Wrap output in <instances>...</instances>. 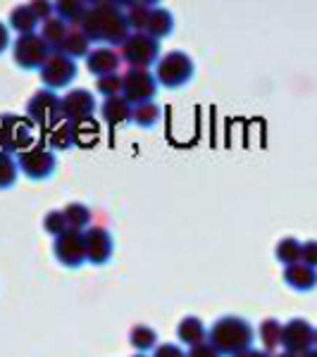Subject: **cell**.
Instances as JSON below:
<instances>
[{
    "instance_id": "ba28073f",
    "label": "cell",
    "mask_w": 317,
    "mask_h": 357,
    "mask_svg": "<svg viewBox=\"0 0 317 357\" xmlns=\"http://www.w3.org/2000/svg\"><path fill=\"white\" fill-rule=\"evenodd\" d=\"M158 86L160 84L151 69H126L122 96L126 98V102L134 107V105H141V102L155 100Z\"/></svg>"
},
{
    "instance_id": "b9f144b4",
    "label": "cell",
    "mask_w": 317,
    "mask_h": 357,
    "mask_svg": "<svg viewBox=\"0 0 317 357\" xmlns=\"http://www.w3.org/2000/svg\"><path fill=\"white\" fill-rule=\"evenodd\" d=\"M131 357H148V355H141V353H136V355H131Z\"/></svg>"
},
{
    "instance_id": "f35d334b",
    "label": "cell",
    "mask_w": 317,
    "mask_h": 357,
    "mask_svg": "<svg viewBox=\"0 0 317 357\" xmlns=\"http://www.w3.org/2000/svg\"><path fill=\"white\" fill-rule=\"evenodd\" d=\"M236 357H270V353H265V350L251 348V350H246V353H241V355H236Z\"/></svg>"
},
{
    "instance_id": "484cf974",
    "label": "cell",
    "mask_w": 317,
    "mask_h": 357,
    "mask_svg": "<svg viewBox=\"0 0 317 357\" xmlns=\"http://www.w3.org/2000/svg\"><path fill=\"white\" fill-rule=\"evenodd\" d=\"M160 119H163V107H160L155 100H151V102H141V105H134V107H131V122L138 124V126H143V129L160 124Z\"/></svg>"
},
{
    "instance_id": "7402d4cb",
    "label": "cell",
    "mask_w": 317,
    "mask_h": 357,
    "mask_svg": "<svg viewBox=\"0 0 317 357\" xmlns=\"http://www.w3.org/2000/svg\"><path fill=\"white\" fill-rule=\"evenodd\" d=\"M69 24H65V22L60 20V17H50V20H45L41 24V38L45 43H48V48L53 50V53H57L60 50L62 41L67 38L69 33Z\"/></svg>"
},
{
    "instance_id": "5b68a950",
    "label": "cell",
    "mask_w": 317,
    "mask_h": 357,
    "mask_svg": "<svg viewBox=\"0 0 317 357\" xmlns=\"http://www.w3.org/2000/svg\"><path fill=\"white\" fill-rule=\"evenodd\" d=\"M27 114L34 124L53 129L60 122H65V117H62V98L48 89L36 91L27 102Z\"/></svg>"
},
{
    "instance_id": "ab89813d",
    "label": "cell",
    "mask_w": 317,
    "mask_h": 357,
    "mask_svg": "<svg viewBox=\"0 0 317 357\" xmlns=\"http://www.w3.org/2000/svg\"><path fill=\"white\" fill-rule=\"evenodd\" d=\"M303 357H317V350H310V353H305Z\"/></svg>"
},
{
    "instance_id": "8fae6325",
    "label": "cell",
    "mask_w": 317,
    "mask_h": 357,
    "mask_svg": "<svg viewBox=\"0 0 317 357\" xmlns=\"http://www.w3.org/2000/svg\"><path fill=\"white\" fill-rule=\"evenodd\" d=\"M55 260L67 269H79L86 262V241H84V231H74V229H67L65 234H60L55 238L53 245Z\"/></svg>"
},
{
    "instance_id": "2e32d148",
    "label": "cell",
    "mask_w": 317,
    "mask_h": 357,
    "mask_svg": "<svg viewBox=\"0 0 317 357\" xmlns=\"http://www.w3.org/2000/svg\"><path fill=\"white\" fill-rule=\"evenodd\" d=\"M172 29H175V17H172V13L165 10L163 5H155L151 17H148V22H146L143 33H148V36L155 38V41H160V38L170 36Z\"/></svg>"
},
{
    "instance_id": "7bdbcfd3",
    "label": "cell",
    "mask_w": 317,
    "mask_h": 357,
    "mask_svg": "<svg viewBox=\"0 0 317 357\" xmlns=\"http://www.w3.org/2000/svg\"><path fill=\"white\" fill-rule=\"evenodd\" d=\"M315 345H317V331H315Z\"/></svg>"
},
{
    "instance_id": "60d3db41",
    "label": "cell",
    "mask_w": 317,
    "mask_h": 357,
    "mask_svg": "<svg viewBox=\"0 0 317 357\" xmlns=\"http://www.w3.org/2000/svg\"><path fill=\"white\" fill-rule=\"evenodd\" d=\"M277 357H296V355H291V353H281V355H277Z\"/></svg>"
},
{
    "instance_id": "603a6c76",
    "label": "cell",
    "mask_w": 317,
    "mask_h": 357,
    "mask_svg": "<svg viewBox=\"0 0 317 357\" xmlns=\"http://www.w3.org/2000/svg\"><path fill=\"white\" fill-rule=\"evenodd\" d=\"M129 343H131V348L141 355L153 353V350L158 348V333H155L153 326L136 324V326H131V331H129Z\"/></svg>"
},
{
    "instance_id": "9a60e30c",
    "label": "cell",
    "mask_w": 317,
    "mask_h": 357,
    "mask_svg": "<svg viewBox=\"0 0 317 357\" xmlns=\"http://www.w3.org/2000/svg\"><path fill=\"white\" fill-rule=\"evenodd\" d=\"M119 62H122L119 53H115V48H108V45H105V48H94V50H91L89 57H86V69L101 79V77H108V74L117 72Z\"/></svg>"
},
{
    "instance_id": "d6a6232c",
    "label": "cell",
    "mask_w": 317,
    "mask_h": 357,
    "mask_svg": "<svg viewBox=\"0 0 317 357\" xmlns=\"http://www.w3.org/2000/svg\"><path fill=\"white\" fill-rule=\"evenodd\" d=\"M43 229H45V234H50V236H60V234H65L67 231V220H65V215H62V210H50L48 215L43 217Z\"/></svg>"
},
{
    "instance_id": "277c9868",
    "label": "cell",
    "mask_w": 317,
    "mask_h": 357,
    "mask_svg": "<svg viewBox=\"0 0 317 357\" xmlns=\"http://www.w3.org/2000/svg\"><path fill=\"white\" fill-rule=\"evenodd\" d=\"M119 57L129 65V69H151L158 65L160 55V41H155L148 33H129V38L119 45Z\"/></svg>"
},
{
    "instance_id": "74e56055",
    "label": "cell",
    "mask_w": 317,
    "mask_h": 357,
    "mask_svg": "<svg viewBox=\"0 0 317 357\" xmlns=\"http://www.w3.org/2000/svg\"><path fill=\"white\" fill-rule=\"evenodd\" d=\"M10 45V26H5L0 22V53H5V48Z\"/></svg>"
},
{
    "instance_id": "4316f807",
    "label": "cell",
    "mask_w": 317,
    "mask_h": 357,
    "mask_svg": "<svg viewBox=\"0 0 317 357\" xmlns=\"http://www.w3.org/2000/svg\"><path fill=\"white\" fill-rule=\"evenodd\" d=\"M62 215L67 220V227L74 229V231H86L91 227V220H94L91 210L84 203H69L67 207H62Z\"/></svg>"
},
{
    "instance_id": "5bb4252c",
    "label": "cell",
    "mask_w": 317,
    "mask_h": 357,
    "mask_svg": "<svg viewBox=\"0 0 317 357\" xmlns=\"http://www.w3.org/2000/svg\"><path fill=\"white\" fill-rule=\"evenodd\" d=\"M86 241V262L103 267V264L110 262L115 243H112V234L103 227H89L84 231Z\"/></svg>"
},
{
    "instance_id": "d590c367",
    "label": "cell",
    "mask_w": 317,
    "mask_h": 357,
    "mask_svg": "<svg viewBox=\"0 0 317 357\" xmlns=\"http://www.w3.org/2000/svg\"><path fill=\"white\" fill-rule=\"evenodd\" d=\"M186 357H222V355L215 350V345H210V341H205V343H198V345H193V348H189Z\"/></svg>"
},
{
    "instance_id": "6da1fadb",
    "label": "cell",
    "mask_w": 317,
    "mask_h": 357,
    "mask_svg": "<svg viewBox=\"0 0 317 357\" xmlns=\"http://www.w3.org/2000/svg\"><path fill=\"white\" fill-rule=\"evenodd\" d=\"M124 5L117 3H89L79 29L86 33V38L94 43H105L108 48L122 45L129 38L131 29L124 15Z\"/></svg>"
},
{
    "instance_id": "1f68e13d",
    "label": "cell",
    "mask_w": 317,
    "mask_h": 357,
    "mask_svg": "<svg viewBox=\"0 0 317 357\" xmlns=\"http://www.w3.org/2000/svg\"><path fill=\"white\" fill-rule=\"evenodd\" d=\"M122 89H124V77H119L117 72L115 74H108V77H101L96 82V91L101 93L103 98H115V96H122Z\"/></svg>"
},
{
    "instance_id": "7a4b0ae2",
    "label": "cell",
    "mask_w": 317,
    "mask_h": 357,
    "mask_svg": "<svg viewBox=\"0 0 317 357\" xmlns=\"http://www.w3.org/2000/svg\"><path fill=\"white\" fill-rule=\"evenodd\" d=\"M207 341H210V345H215V350L222 357H236L253 348L256 333H253V326L244 317L224 314L207 329Z\"/></svg>"
},
{
    "instance_id": "e0dca14e",
    "label": "cell",
    "mask_w": 317,
    "mask_h": 357,
    "mask_svg": "<svg viewBox=\"0 0 317 357\" xmlns=\"http://www.w3.org/2000/svg\"><path fill=\"white\" fill-rule=\"evenodd\" d=\"M284 281L296 291H310L317 286V272L313 267H308V264L296 262L284 269Z\"/></svg>"
},
{
    "instance_id": "4dcf8cb0",
    "label": "cell",
    "mask_w": 317,
    "mask_h": 357,
    "mask_svg": "<svg viewBox=\"0 0 317 357\" xmlns=\"http://www.w3.org/2000/svg\"><path fill=\"white\" fill-rule=\"evenodd\" d=\"M301 243H298L296 238H284V241H279L274 248V255H277V260L279 262H284L286 267L289 264H296V262H301Z\"/></svg>"
},
{
    "instance_id": "52a82bcc",
    "label": "cell",
    "mask_w": 317,
    "mask_h": 357,
    "mask_svg": "<svg viewBox=\"0 0 317 357\" xmlns=\"http://www.w3.org/2000/svg\"><path fill=\"white\" fill-rule=\"evenodd\" d=\"M53 50L41 38V33H29V36H20L13 45V60L17 67L22 69H41Z\"/></svg>"
},
{
    "instance_id": "30bf717a",
    "label": "cell",
    "mask_w": 317,
    "mask_h": 357,
    "mask_svg": "<svg viewBox=\"0 0 317 357\" xmlns=\"http://www.w3.org/2000/svg\"><path fill=\"white\" fill-rule=\"evenodd\" d=\"M38 77H41V84L48 91L65 89L77 79V62L62 53H53L48 57V62L38 69Z\"/></svg>"
},
{
    "instance_id": "ffe728a7",
    "label": "cell",
    "mask_w": 317,
    "mask_h": 357,
    "mask_svg": "<svg viewBox=\"0 0 317 357\" xmlns=\"http://www.w3.org/2000/svg\"><path fill=\"white\" fill-rule=\"evenodd\" d=\"M101 114L108 124H124L131 122V105L126 102L124 96L105 98L101 105Z\"/></svg>"
},
{
    "instance_id": "4fadbf2b",
    "label": "cell",
    "mask_w": 317,
    "mask_h": 357,
    "mask_svg": "<svg viewBox=\"0 0 317 357\" xmlns=\"http://www.w3.org/2000/svg\"><path fill=\"white\" fill-rule=\"evenodd\" d=\"M94 112H96V98L91 91L69 89L67 93L62 96V117H65V122H72V124L86 122Z\"/></svg>"
},
{
    "instance_id": "e575fe53",
    "label": "cell",
    "mask_w": 317,
    "mask_h": 357,
    "mask_svg": "<svg viewBox=\"0 0 317 357\" xmlns=\"http://www.w3.org/2000/svg\"><path fill=\"white\" fill-rule=\"evenodd\" d=\"M153 357H186V353L177 343H158V348L153 350Z\"/></svg>"
},
{
    "instance_id": "d4e9b609",
    "label": "cell",
    "mask_w": 317,
    "mask_h": 357,
    "mask_svg": "<svg viewBox=\"0 0 317 357\" xmlns=\"http://www.w3.org/2000/svg\"><path fill=\"white\" fill-rule=\"evenodd\" d=\"M77 141V124L72 122H60L57 126L50 129V136H48V148L50 151H67V148L74 146Z\"/></svg>"
},
{
    "instance_id": "44dd1931",
    "label": "cell",
    "mask_w": 317,
    "mask_h": 357,
    "mask_svg": "<svg viewBox=\"0 0 317 357\" xmlns=\"http://www.w3.org/2000/svg\"><path fill=\"white\" fill-rule=\"evenodd\" d=\"M57 53H62V55H67V57H72V60H77V57H89L91 53V41L86 38V33L82 31L79 26H72L69 29V33H67V38L62 41L60 45V50Z\"/></svg>"
},
{
    "instance_id": "3957f363",
    "label": "cell",
    "mask_w": 317,
    "mask_h": 357,
    "mask_svg": "<svg viewBox=\"0 0 317 357\" xmlns=\"http://www.w3.org/2000/svg\"><path fill=\"white\" fill-rule=\"evenodd\" d=\"M193 74V60L182 50H172V53L163 55L155 65V79H158L160 86H167V89H182V86L191 82Z\"/></svg>"
},
{
    "instance_id": "836d02e7",
    "label": "cell",
    "mask_w": 317,
    "mask_h": 357,
    "mask_svg": "<svg viewBox=\"0 0 317 357\" xmlns=\"http://www.w3.org/2000/svg\"><path fill=\"white\" fill-rule=\"evenodd\" d=\"M31 5V10H34V15L38 17V22H43L45 20H50V17H55V3H45V0H34V3H29Z\"/></svg>"
},
{
    "instance_id": "8d00e7d4",
    "label": "cell",
    "mask_w": 317,
    "mask_h": 357,
    "mask_svg": "<svg viewBox=\"0 0 317 357\" xmlns=\"http://www.w3.org/2000/svg\"><path fill=\"white\" fill-rule=\"evenodd\" d=\"M301 262L308 264V267H317V243L310 241V243H303L301 248Z\"/></svg>"
},
{
    "instance_id": "f546056e",
    "label": "cell",
    "mask_w": 317,
    "mask_h": 357,
    "mask_svg": "<svg viewBox=\"0 0 317 357\" xmlns=\"http://www.w3.org/2000/svg\"><path fill=\"white\" fill-rule=\"evenodd\" d=\"M17 174H20L17 160L10 153L0 151V191H5V188H13L15 181H17Z\"/></svg>"
},
{
    "instance_id": "ac0fdd59",
    "label": "cell",
    "mask_w": 317,
    "mask_h": 357,
    "mask_svg": "<svg viewBox=\"0 0 317 357\" xmlns=\"http://www.w3.org/2000/svg\"><path fill=\"white\" fill-rule=\"evenodd\" d=\"M177 336H179V341L184 345L193 348V345L207 341V329H205L203 319L189 314V317H184V319L179 321V326H177Z\"/></svg>"
},
{
    "instance_id": "cb8c5ba5",
    "label": "cell",
    "mask_w": 317,
    "mask_h": 357,
    "mask_svg": "<svg viewBox=\"0 0 317 357\" xmlns=\"http://www.w3.org/2000/svg\"><path fill=\"white\" fill-rule=\"evenodd\" d=\"M86 10H89V3H82V0H57L55 3V17H60L69 26L82 24Z\"/></svg>"
},
{
    "instance_id": "8992f818",
    "label": "cell",
    "mask_w": 317,
    "mask_h": 357,
    "mask_svg": "<svg viewBox=\"0 0 317 357\" xmlns=\"http://www.w3.org/2000/svg\"><path fill=\"white\" fill-rule=\"evenodd\" d=\"M17 167L31 181H43L55 172V153L43 143H34L31 148L17 153Z\"/></svg>"
},
{
    "instance_id": "f1b7e54d",
    "label": "cell",
    "mask_w": 317,
    "mask_h": 357,
    "mask_svg": "<svg viewBox=\"0 0 317 357\" xmlns=\"http://www.w3.org/2000/svg\"><path fill=\"white\" fill-rule=\"evenodd\" d=\"M260 341L265 345V353H272L274 348H279L281 345V324L277 319H265L260 321Z\"/></svg>"
},
{
    "instance_id": "83f0119b",
    "label": "cell",
    "mask_w": 317,
    "mask_h": 357,
    "mask_svg": "<svg viewBox=\"0 0 317 357\" xmlns=\"http://www.w3.org/2000/svg\"><path fill=\"white\" fill-rule=\"evenodd\" d=\"M124 8H126L124 15H126V22H129V29H136V33H143L146 22H148V17H151L155 5L141 3V0H138V3H126Z\"/></svg>"
},
{
    "instance_id": "d6986e66",
    "label": "cell",
    "mask_w": 317,
    "mask_h": 357,
    "mask_svg": "<svg viewBox=\"0 0 317 357\" xmlns=\"http://www.w3.org/2000/svg\"><path fill=\"white\" fill-rule=\"evenodd\" d=\"M8 26L20 33V36H29V33H36L38 17L34 15L31 5H17L8 17Z\"/></svg>"
},
{
    "instance_id": "9c48e42d",
    "label": "cell",
    "mask_w": 317,
    "mask_h": 357,
    "mask_svg": "<svg viewBox=\"0 0 317 357\" xmlns=\"http://www.w3.org/2000/svg\"><path fill=\"white\" fill-rule=\"evenodd\" d=\"M0 146L5 153H22L34 146V126L15 114H5L0 119Z\"/></svg>"
},
{
    "instance_id": "7c38bea8",
    "label": "cell",
    "mask_w": 317,
    "mask_h": 357,
    "mask_svg": "<svg viewBox=\"0 0 317 357\" xmlns=\"http://www.w3.org/2000/svg\"><path fill=\"white\" fill-rule=\"evenodd\" d=\"M281 345L286 353L303 357L315 345V329L303 319H291L289 324L281 326Z\"/></svg>"
}]
</instances>
